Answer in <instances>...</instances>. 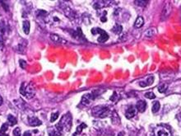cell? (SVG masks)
<instances>
[{"mask_svg":"<svg viewBox=\"0 0 181 136\" xmlns=\"http://www.w3.org/2000/svg\"><path fill=\"white\" fill-rule=\"evenodd\" d=\"M72 126V116L71 114L67 113L64 115L62 116L60 121L56 125V129H58L59 132L62 133L65 131L67 132L68 130H70Z\"/></svg>","mask_w":181,"mask_h":136,"instance_id":"6da1fadb","label":"cell"},{"mask_svg":"<svg viewBox=\"0 0 181 136\" xmlns=\"http://www.w3.org/2000/svg\"><path fill=\"white\" fill-rule=\"evenodd\" d=\"M20 93L22 97H26V99H32L36 94L35 87L31 82H22L20 87Z\"/></svg>","mask_w":181,"mask_h":136,"instance_id":"7a4b0ae2","label":"cell"},{"mask_svg":"<svg viewBox=\"0 0 181 136\" xmlns=\"http://www.w3.org/2000/svg\"><path fill=\"white\" fill-rule=\"evenodd\" d=\"M92 114L96 117L105 118L110 114V108L105 107V106H98V107L93 108Z\"/></svg>","mask_w":181,"mask_h":136,"instance_id":"3957f363","label":"cell"},{"mask_svg":"<svg viewBox=\"0 0 181 136\" xmlns=\"http://www.w3.org/2000/svg\"><path fill=\"white\" fill-rule=\"evenodd\" d=\"M92 33L93 35L100 34V37L98 38V42H100V43H104V42H106L107 40L109 39L108 34H107L104 30L98 28V27L93 28L92 30Z\"/></svg>","mask_w":181,"mask_h":136,"instance_id":"277c9868","label":"cell"},{"mask_svg":"<svg viewBox=\"0 0 181 136\" xmlns=\"http://www.w3.org/2000/svg\"><path fill=\"white\" fill-rule=\"evenodd\" d=\"M155 136H172L171 131L165 126H159L155 130Z\"/></svg>","mask_w":181,"mask_h":136,"instance_id":"5b68a950","label":"cell"},{"mask_svg":"<svg viewBox=\"0 0 181 136\" xmlns=\"http://www.w3.org/2000/svg\"><path fill=\"white\" fill-rule=\"evenodd\" d=\"M137 114V110L134 107L130 106L127 109V111L125 112V116L127 119H131L133 117H134L135 115Z\"/></svg>","mask_w":181,"mask_h":136,"instance_id":"8992f818","label":"cell"},{"mask_svg":"<svg viewBox=\"0 0 181 136\" xmlns=\"http://www.w3.org/2000/svg\"><path fill=\"white\" fill-rule=\"evenodd\" d=\"M153 82H154V76H149L144 81H142V82H139V85H140V87H145L151 86L153 83Z\"/></svg>","mask_w":181,"mask_h":136,"instance_id":"52a82bcc","label":"cell"},{"mask_svg":"<svg viewBox=\"0 0 181 136\" xmlns=\"http://www.w3.org/2000/svg\"><path fill=\"white\" fill-rule=\"evenodd\" d=\"M136 108L139 112H143V111H145L146 108H147V103L144 101H138L136 105Z\"/></svg>","mask_w":181,"mask_h":136,"instance_id":"ba28073f","label":"cell"},{"mask_svg":"<svg viewBox=\"0 0 181 136\" xmlns=\"http://www.w3.org/2000/svg\"><path fill=\"white\" fill-rule=\"evenodd\" d=\"M29 125H31V126H33V127H35V126H40V125H41V123L42 122L40 121L39 119L36 118V117H32V118H29Z\"/></svg>","mask_w":181,"mask_h":136,"instance_id":"9c48e42d","label":"cell"},{"mask_svg":"<svg viewBox=\"0 0 181 136\" xmlns=\"http://www.w3.org/2000/svg\"><path fill=\"white\" fill-rule=\"evenodd\" d=\"M144 24V19L142 17H138L134 22V27L135 28H140L142 27Z\"/></svg>","mask_w":181,"mask_h":136,"instance_id":"30bf717a","label":"cell"},{"mask_svg":"<svg viewBox=\"0 0 181 136\" xmlns=\"http://www.w3.org/2000/svg\"><path fill=\"white\" fill-rule=\"evenodd\" d=\"M50 38H51V40H53V41L57 42V43H60V44L66 43V41H65L64 39L60 38L58 35H55V34H51V35H50Z\"/></svg>","mask_w":181,"mask_h":136,"instance_id":"8fae6325","label":"cell"},{"mask_svg":"<svg viewBox=\"0 0 181 136\" xmlns=\"http://www.w3.org/2000/svg\"><path fill=\"white\" fill-rule=\"evenodd\" d=\"M156 29L153 28V27H152V28H149L147 29V31L145 32V36H147V37H152L155 34H156Z\"/></svg>","mask_w":181,"mask_h":136,"instance_id":"7c38bea8","label":"cell"},{"mask_svg":"<svg viewBox=\"0 0 181 136\" xmlns=\"http://www.w3.org/2000/svg\"><path fill=\"white\" fill-rule=\"evenodd\" d=\"M5 32V26L4 23L3 22H0V42L4 40V35Z\"/></svg>","mask_w":181,"mask_h":136,"instance_id":"4fadbf2b","label":"cell"},{"mask_svg":"<svg viewBox=\"0 0 181 136\" xmlns=\"http://www.w3.org/2000/svg\"><path fill=\"white\" fill-rule=\"evenodd\" d=\"M7 121H8V124H9L11 126H13V125H15L18 123L17 119L15 118L13 115H9L7 116Z\"/></svg>","mask_w":181,"mask_h":136,"instance_id":"5bb4252c","label":"cell"},{"mask_svg":"<svg viewBox=\"0 0 181 136\" xmlns=\"http://www.w3.org/2000/svg\"><path fill=\"white\" fill-rule=\"evenodd\" d=\"M23 31H24V32L26 34V35H28L29 32H30V22H28V21H24L23 22Z\"/></svg>","mask_w":181,"mask_h":136,"instance_id":"9a60e30c","label":"cell"},{"mask_svg":"<svg viewBox=\"0 0 181 136\" xmlns=\"http://www.w3.org/2000/svg\"><path fill=\"white\" fill-rule=\"evenodd\" d=\"M171 7L170 4H166V6H165L163 8V15H165V16H168V15L170 14V12H171Z\"/></svg>","mask_w":181,"mask_h":136,"instance_id":"2e32d148","label":"cell"},{"mask_svg":"<svg viewBox=\"0 0 181 136\" xmlns=\"http://www.w3.org/2000/svg\"><path fill=\"white\" fill-rule=\"evenodd\" d=\"M122 30H123V28H122V26H121L120 25H115L113 27V29H112V32L114 33H116V34H119V33L122 32Z\"/></svg>","mask_w":181,"mask_h":136,"instance_id":"e0dca14e","label":"cell"},{"mask_svg":"<svg viewBox=\"0 0 181 136\" xmlns=\"http://www.w3.org/2000/svg\"><path fill=\"white\" fill-rule=\"evenodd\" d=\"M61 134L58 129H51L49 132V136H61Z\"/></svg>","mask_w":181,"mask_h":136,"instance_id":"ac0fdd59","label":"cell"},{"mask_svg":"<svg viewBox=\"0 0 181 136\" xmlns=\"http://www.w3.org/2000/svg\"><path fill=\"white\" fill-rule=\"evenodd\" d=\"M159 109H160V103H159V101H155L153 103L152 106V111L154 113H156V112L159 111Z\"/></svg>","mask_w":181,"mask_h":136,"instance_id":"d6986e66","label":"cell"},{"mask_svg":"<svg viewBox=\"0 0 181 136\" xmlns=\"http://www.w3.org/2000/svg\"><path fill=\"white\" fill-rule=\"evenodd\" d=\"M167 88H168L167 84L164 83V84H161V85H160V86L158 87V91H159L160 93H166V91L167 90Z\"/></svg>","mask_w":181,"mask_h":136,"instance_id":"ffe728a7","label":"cell"},{"mask_svg":"<svg viewBox=\"0 0 181 136\" xmlns=\"http://www.w3.org/2000/svg\"><path fill=\"white\" fill-rule=\"evenodd\" d=\"M59 112H54V113H52L51 114V117H50V121L51 122H54L58 118H59Z\"/></svg>","mask_w":181,"mask_h":136,"instance_id":"44dd1931","label":"cell"},{"mask_svg":"<svg viewBox=\"0 0 181 136\" xmlns=\"http://www.w3.org/2000/svg\"><path fill=\"white\" fill-rule=\"evenodd\" d=\"M145 97L148 99H155L156 98V95L152 93V92H148L145 94Z\"/></svg>","mask_w":181,"mask_h":136,"instance_id":"7402d4cb","label":"cell"},{"mask_svg":"<svg viewBox=\"0 0 181 136\" xmlns=\"http://www.w3.org/2000/svg\"><path fill=\"white\" fill-rule=\"evenodd\" d=\"M7 128H8V125H7V123L4 124V125H2L1 129H0V134H5V132H6V130L7 129Z\"/></svg>","mask_w":181,"mask_h":136,"instance_id":"603a6c76","label":"cell"},{"mask_svg":"<svg viewBox=\"0 0 181 136\" xmlns=\"http://www.w3.org/2000/svg\"><path fill=\"white\" fill-rule=\"evenodd\" d=\"M13 135H14V136H21V129L18 128H18H16V129L13 130Z\"/></svg>","mask_w":181,"mask_h":136,"instance_id":"cb8c5ba5","label":"cell"},{"mask_svg":"<svg viewBox=\"0 0 181 136\" xmlns=\"http://www.w3.org/2000/svg\"><path fill=\"white\" fill-rule=\"evenodd\" d=\"M19 63H20V66H21V68H26V62L25 60H21L19 61Z\"/></svg>","mask_w":181,"mask_h":136,"instance_id":"d4e9b609","label":"cell"},{"mask_svg":"<svg viewBox=\"0 0 181 136\" xmlns=\"http://www.w3.org/2000/svg\"><path fill=\"white\" fill-rule=\"evenodd\" d=\"M86 127V125L85 124H83V125H80L78 127V133L79 134V133H81V131H82V129H83V128H85Z\"/></svg>","mask_w":181,"mask_h":136,"instance_id":"484cf974","label":"cell"},{"mask_svg":"<svg viewBox=\"0 0 181 136\" xmlns=\"http://www.w3.org/2000/svg\"><path fill=\"white\" fill-rule=\"evenodd\" d=\"M135 4H140V6H142V5H144V6H145L146 4H147V2H135Z\"/></svg>","mask_w":181,"mask_h":136,"instance_id":"4316f807","label":"cell"},{"mask_svg":"<svg viewBox=\"0 0 181 136\" xmlns=\"http://www.w3.org/2000/svg\"><path fill=\"white\" fill-rule=\"evenodd\" d=\"M23 136H31V133L29 132V131H26V132L24 133Z\"/></svg>","mask_w":181,"mask_h":136,"instance_id":"83f0119b","label":"cell"},{"mask_svg":"<svg viewBox=\"0 0 181 136\" xmlns=\"http://www.w3.org/2000/svg\"><path fill=\"white\" fill-rule=\"evenodd\" d=\"M3 104V98H2V97H1V95H0V106Z\"/></svg>","mask_w":181,"mask_h":136,"instance_id":"f1b7e54d","label":"cell"},{"mask_svg":"<svg viewBox=\"0 0 181 136\" xmlns=\"http://www.w3.org/2000/svg\"><path fill=\"white\" fill-rule=\"evenodd\" d=\"M0 136H8L6 134H0Z\"/></svg>","mask_w":181,"mask_h":136,"instance_id":"f546056e","label":"cell"}]
</instances>
